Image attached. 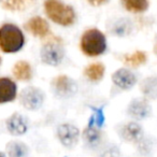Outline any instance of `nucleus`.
Returning a JSON list of instances; mask_svg holds the SVG:
<instances>
[{
  "label": "nucleus",
  "instance_id": "15",
  "mask_svg": "<svg viewBox=\"0 0 157 157\" xmlns=\"http://www.w3.org/2000/svg\"><path fill=\"white\" fill-rule=\"evenodd\" d=\"M82 138L86 145L90 148H96L102 142V133L100 128L95 126H87L82 132Z\"/></svg>",
  "mask_w": 157,
  "mask_h": 157
},
{
  "label": "nucleus",
  "instance_id": "21",
  "mask_svg": "<svg viewBox=\"0 0 157 157\" xmlns=\"http://www.w3.org/2000/svg\"><path fill=\"white\" fill-rule=\"evenodd\" d=\"M125 9L132 13H142L148 8V0H123Z\"/></svg>",
  "mask_w": 157,
  "mask_h": 157
},
{
  "label": "nucleus",
  "instance_id": "23",
  "mask_svg": "<svg viewBox=\"0 0 157 157\" xmlns=\"http://www.w3.org/2000/svg\"><path fill=\"white\" fill-rule=\"evenodd\" d=\"M99 157H121V151L115 144H108L100 151Z\"/></svg>",
  "mask_w": 157,
  "mask_h": 157
},
{
  "label": "nucleus",
  "instance_id": "1",
  "mask_svg": "<svg viewBox=\"0 0 157 157\" xmlns=\"http://www.w3.org/2000/svg\"><path fill=\"white\" fill-rule=\"evenodd\" d=\"M80 48L85 56L98 57L107 51V38L99 29H87L81 37Z\"/></svg>",
  "mask_w": 157,
  "mask_h": 157
},
{
  "label": "nucleus",
  "instance_id": "5",
  "mask_svg": "<svg viewBox=\"0 0 157 157\" xmlns=\"http://www.w3.org/2000/svg\"><path fill=\"white\" fill-rule=\"evenodd\" d=\"M45 100V94L36 86L23 88L18 94V101L24 109L28 111H38Z\"/></svg>",
  "mask_w": 157,
  "mask_h": 157
},
{
  "label": "nucleus",
  "instance_id": "18",
  "mask_svg": "<svg viewBox=\"0 0 157 157\" xmlns=\"http://www.w3.org/2000/svg\"><path fill=\"white\" fill-rule=\"evenodd\" d=\"M105 67L101 63H93L85 67L83 73L90 82H99L105 76Z\"/></svg>",
  "mask_w": 157,
  "mask_h": 157
},
{
  "label": "nucleus",
  "instance_id": "20",
  "mask_svg": "<svg viewBox=\"0 0 157 157\" xmlns=\"http://www.w3.org/2000/svg\"><path fill=\"white\" fill-rule=\"evenodd\" d=\"M35 2L36 0H1V6L9 11H24Z\"/></svg>",
  "mask_w": 157,
  "mask_h": 157
},
{
  "label": "nucleus",
  "instance_id": "13",
  "mask_svg": "<svg viewBox=\"0 0 157 157\" xmlns=\"http://www.w3.org/2000/svg\"><path fill=\"white\" fill-rule=\"evenodd\" d=\"M25 29L35 37L46 38L50 33L48 23L41 16H35L25 24Z\"/></svg>",
  "mask_w": 157,
  "mask_h": 157
},
{
  "label": "nucleus",
  "instance_id": "17",
  "mask_svg": "<svg viewBox=\"0 0 157 157\" xmlns=\"http://www.w3.org/2000/svg\"><path fill=\"white\" fill-rule=\"evenodd\" d=\"M8 157H29V148L22 141H10L6 146Z\"/></svg>",
  "mask_w": 157,
  "mask_h": 157
},
{
  "label": "nucleus",
  "instance_id": "6",
  "mask_svg": "<svg viewBox=\"0 0 157 157\" xmlns=\"http://www.w3.org/2000/svg\"><path fill=\"white\" fill-rule=\"evenodd\" d=\"M52 92L56 97L60 99H68L73 97L78 92V85L75 81L66 74L57 75L51 83Z\"/></svg>",
  "mask_w": 157,
  "mask_h": 157
},
{
  "label": "nucleus",
  "instance_id": "19",
  "mask_svg": "<svg viewBox=\"0 0 157 157\" xmlns=\"http://www.w3.org/2000/svg\"><path fill=\"white\" fill-rule=\"evenodd\" d=\"M122 61L124 65L130 68H138L140 66H143L147 61V54L144 51H136L131 54L124 55Z\"/></svg>",
  "mask_w": 157,
  "mask_h": 157
},
{
  "label": "nucleus",
  "instance_id": "2",
  "mask_svg": "<svg viewBox=\"0 0 157 157\" xmlns=\"http://www.w3.org/2000/svg\"><path fill=\"white\" fill-rule=\"evenodd\" d=\"M44 11L52 22L60 26H71L75 22L76 16L74 10L60 0H45Z\"/></svg>",
  "mask_w": 157,
  "mask_h": 157
},
{
  "label": "nucleus",
  "instance_id": "25",
  "mask_svg": "<svg viewBox=\"0 0 157 157\" xmlns=\"http://www.w3.org/2000/svg\"><path fill=\"white\" fill-rule=\"evenodd\" d=\"M0 157H8V156H7V154H5V153L0 152Z\"/></svg>",
  "mask_w": 157,
  "mask_h": 157
},
{
  "label": "nucleus",
  "instance_id": "24",
  "mask_svg": "<svg viewBox=\"0 0 157 157\" xmlns=\"http://www.w3.org/2000/svg\"><path fill=\"white\" fill-rule=\"evenodd\" d=\"M87 1L92 6H94V7H99V6H102L105 3H107L109 0H87Z\"/></svg>",
  "mask_w": 157,
  "mask_h": 157
},
{
  "label": "nucleus",
  "instance_id": "8",
  "mask_svg": "<svg viewBox=\"0 0 157 157\" xmlns=\"http://www.w3.org/2000/svg\"><path fill=\"white\" fill-rule=\"evenodd\" d=\"M137 75L128 68H120L112 74L113 84L122 90H130L137 84Z\"/></svg>",
  "mask_w": 157,
  "mask_h": 157
},
{
  "label": "nucleus",
  "instance_id": "22",
  "mask_svg": "<svg viewBox=\"0 0 157 157\" xmlns=\"http://www.w3.org/2000/svg\"><path fill=\"white\" fill-rule=\"evenodd\" d=\"M93 114L88 120L87 126H95L97 128H101L105 122V112L101 108H92Z\"/></svg>",
  "mask_w": 157,
  "mask_h": 157
},
{
  "label": "nucleus",
  "instance_id": "11",
  "mask_svg": "<svg viewBox=\"0 0 157 157\" xmlns=\"http://www.w3.org/2000/svg\"><path fill=\"white\" fill-rule=\"evenodd\" d=\"M28 120L21 113H13L6 121V127L12 136H23L28 130Z\"/></svg>",
  "mask_w": 157,
  "mask_h": 157
},
{
  "label": "nucleus",
  "instance_id": "4",
  "mask_svg": "<svg viewBox=\"0 0 157 157\" xmlns=\"http://www.w3.org/2000/svg\"><path fill=\"white\" fill-rule=\"evenodd\" d=\"M65 54L66 52L63 41L56 37L48 38L40 51L41 61L44 65L51 67H57L60 65L65 58Z\"/></svg>",
  "mask_w": 157,
  "mask_h": 157
},
{
  "label": "nucleus",
  "instance_id": "26",
  "mask_svg": "<svg viewBox=\"0 0 157 157\" xmlns=\"http://www.w3.org/2000/svg\"><path fill=\"white\" fill-rule=\"evenodd\" d=\"M0 63H1V57H0Z\"/></svg>",
  "mask_w": 157,
  "mask_h": 157
},
{
  "label": "nucleus",
  "instance_id": "9",
  "mask_svg": "<svg viewBox=\"0 0 157 157\" xmlns=\"http://www.w3.org/2000/svg\"><path fill=\"white\" fill-rule=\"evenodd\" d=\"M127 114L136 122L143 121L150 117L152 114V107H151L148 100L143 99H133L127 107Z\"/></svg>",
  "mask_w": 157,
  "mask_h": 157
},
{
  "label": "nucleus",
  "instance_id": "10",
  "mask_svg": "<svg viewBox=\"0 0 157 157\" xmlns=\"http://www.w3.org/2000/svg\"><path fill=\"white\" fill-rule=\"evenodd\" d=\"M118 135L124 141L128 143H139L143 139V128L137 122H128L120 127Z\"/></svg>",
  "mask_w": 157,
  "mask_h": 157
},
{
  "label": "nucleus",
  "instance_id": "16",
  "mask_svg": "<svg viewBox=\"0 0 157 157\" xmlns=\"http://www.w3.org/2000/svg\"><path fill=\"white\" fill-rule=\"evenodd\" d=\"M140 90L146 100L157 99V76L150 75L143 78L140 83Z\"/></svg>",
  "mask_w": 157,
  "mask_h": 157
},
{
  "label": "nucleus",
  "instance_id": "7",
  "mask_svg": "<svg viewBox=\"0 0 157 157\" xmlns=\"http://www.w3.org/2000/svg\"><path fill=\"white\" fill-rule=\"evenodd\" d=\"M56 135L58 141L67 148H73L80 139V130L76 126L69 123H63L57 127Z\"/></svg>",
  "mask_w": 157,
  "mask_h": 157
},
{
  "label": "nucleus",
  "instance_id": "14",
  "mask_svg": "<svg viewBox=\"0 0 157 157\" xmlns=\"http://www.w3.org/2000/svg\"><path fill=\"white\" fill-rule=\"evenodd\" d=\"M13 76L21 82H28L33 78V71L31 65L26 60H20L15 63L12 68Z\"/></svg>",
  "mask_w": 157,
  "mask_h": 157
},
{
  "label": "nucleus",
  "instance_id": "3",
  "mask_svg": "<svg viewBox=\"0 0 157 157\" xmlns=\"http://www.w3.org/2000/svg\"><path fill=\"white\" fill-rule=\"evenodd\" d=\"M25 44V37L21 28L14 24H3L0 26V50L1 52L12 54L17 53Z\"/></svg>",
  "mask_w": 157,
  "mask_h": 157
},
{
  "label": "nucleus",
  "instance_id": "12",
  "mask_svg": "<svg viewBox=\"0 0 157 157\" xmlns=\"http://www.w3.org/2000/svg\"><path fill=\"white\" fill-rule=\"evenodd\" d=\"M17 97L16 83L10 78H0V105L14 101Z\"/></svg>",
  "mask_w": 157,
  "mask_h": 157
}]
</instances>
